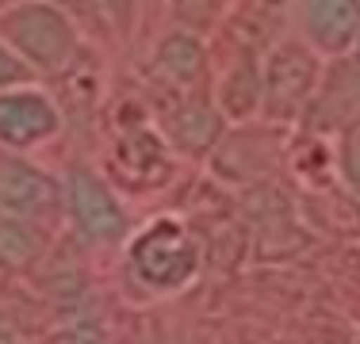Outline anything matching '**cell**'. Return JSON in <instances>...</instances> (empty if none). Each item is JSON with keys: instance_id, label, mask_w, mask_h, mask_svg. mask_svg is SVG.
Returning a JSON list of instances; mask_svg holds the SVG:
<instances>
[{"instance_id": "6da1fadb", "label": "cell", "mask_w": 360, "mask_h": 344, "mask_svg": "<svg viewBox=\"0 0 360 344\" xmlns=\"http://www.w3.org/2000/svg\"><path fill=\"white\" fill-rule=\"evenodd\" d=\"M4 34L15 42V50H20L31 65L46 69V73L65 69L73 58V50H77V34L70 27V20L50 4L12 8V12L4 15Z\"/></svg>"}, {"instance_id": "7a4b0ae2", "label": "cell", "mask_w": 360, "mask_h": 344, "mask_svg": "<svg viewBox=\"0 0 360 344\" xmlns=\"http://www.w3.org/2000/svg\"><path fill=\"white\" fill-rule=\"evenodd\" d=\"M131 264H134V272H139L142 283L169 291V287H180V283L192 279L195 245L188 241V234L176 226V222L165 218V222L150 226L139 241H134Z\"/></svg>"}, {"instance_id": "3957f363", "label": "cell", "mask_w": 360, "mask_h": 344, "mask_svg": "<svg viewBox=\"0 0 360 344\" xmlns=\"http://www.w3.org/2000/svg\"><path fill=\"white\" fill-rule=\"evenodd\" d=\"M314 81H319V62H314L311 50H303L299 42H284L280 50H272L269 65H264V81H261L269 115L276 119L299 115Z\"/></svg>"}, {"instance_id": "277c9868", "label": "cell", "mask_w": 360, "mask_h": 344, "mask_svg": "<svg viewBox=\"0 0 360 344\" xmlns=\"http://www.w3.org/2000/svg\"><path fill=\"white\" fill-rule=\"evenodd\" d=\"M70 211L81 234L92 241H111L123 230V211H119L115 195L104 187V180L84 168L70 172Z\"/></svg>"}, {"instance_id": "5b68a950", "label": "cell", "mask_w": 360, "mask_h": 344, "mask_svg": "<svg viewBox=\"0 0 360 344\" xmlns=\"http://www.w3.org/2000/svg\"><path fill=\"white\" fill-rule=\"evenodd\" d=\"M58 206V187L39 168H27L20 161H0V211L8 218H46Z\"/></svg>"}, {"instance_id": "8992f818", "label": "cell", "mask_w": 360, "mask_h": 344, "mask_svg": "<svg viewBox=\"0 0 360 344\" xmlns=\"http://www.w3.org/2000/svg\"><path fill=\"white\" fill-rule=\"evenodd\" d=\"M58 126V111L35 92H12L0 96V142L8 145H35L50 138Z\"/></svg>"}, {"instance_id": "52a82bcc", "label": "cell", "mask_w": 360, "mask_h": 344, "mask_svg": "<svg viewBox=\"0 0 360 344\" xmlns=\"http://www.w3.org/2000/svg\"><path fill=\"white\" fill-rule=\"evenodd\" d=\"M303 20L311 42H319L326 54H345L360 31V8L349 0H319L303 8Z\"/></svg>"}, {"instance_id": "ba28073f", "label": "cell", "mask_w": 360, "mask_h": 344, "mask_svg": "<svg viewBox=\"0 0 360 344\" xmlns=\"http://www.w3.org/2000/svg\"><path fill=\"white\" fill-rule=\"evenodd\" d=\"M153 77L173 92H188L203 81V46L192 34H169L153 54Z\"/></svg>"}, {"instance_id": "9c48e42d", "label": "cell", "mask_w": 360, "mask_h": 344, "mask_svg": "<svg viewBox=\"0 0 360 344\" xmlns=\"http://www.w3.org/2000/svg\"><path fill=\"white\" fill-rule=\"evenodd\" d=\"M169 134H173L180 150L203 153L222 134V119L211 107H203V103H180V111H173V119H169Z\"/></svg>"}, {"instance_id": "30bf717a", "label": "cell", "mask_w": 360, "mask_h": 344, "mask_svg": "<svg viewBox=\"0 0 360 344\" xmlns=\"http://www.w3.org/2000/svg\"><path fill=\"white\" fill-rule=\"evenodd\" d=\"M42 253V237L35 226L20 218H0V264H12V268H23Z\"/></svg>"}, {"instance_id": "8fae6325", "label": "cell", "mask_w": 360, "mask_h": 344, "mask_svg": "<svg viewBox=\"0 0 360 344\" xmlns=\"http://www.w3.org/2000/svg\"><path fill=\"white\" fill-rule=\"evenodd\" d=\"M119 161H123L127 168H134V172L158 168L161 176L169 172V165H165V150H161V142H158V138H153L150 131H131V134L119 138Z\"/></svg>"}, {"instance_id": "7c38bea8", "label": "cell", "mask_w": 360, "mask_h": 344, "mask_svg": "<svg viewBox=\"0 0 360 344\" xmlns=\"http://www.w3.org/2000/svg\"><path fill=\"white\" fill-rule=\"evenodd\" d=\"M257 100H261V81L253 73V62L245 58L242 69H234L226 77V84H222V103H226L230 115H250L257 107Z\"/></svg>"}, {"instance_id": "4fadbf2b", "label": "cell", "mask_w": 360, "mask_h": 344, "mask_svg": "<svg viewBox=\"0 0 360 344\" xmlns=\"http://www.w3.org/2000/svg\"><path fill=\"white\" fill-rule=\"evenodd\" d=\"M341 172H345L349 187L360 195V134H349L341 145Z\"/></svg>"}, {"instance_id": "5bb4252c", "label": "cell", "mask_w": 360, "mask_h": 344, "mask_svg": "<svg viewBox=\"0 0 360 344\" xmlns=\"http://www.w3.org/2000/svg\"><path fill=\"white\" fill-rule=\"evenodd\" d=\"M20 77H23V62L0 42V88H4V84H15Z\"/></svg>"}, {"instance_id": "9a60e30c", "label": "cell", "mask_w": 360, "mask_h": 344, "mask_svg": "<svg viewBox=\"0 0 360 344\" xmlns=\"http://www.w3.org/2000/svg\"><path fill=\"white\" fill-rule=\"evenodd\" d=\"M70 344H100V337H96V329H89V325H81V329L70 337Z\"/></svg>"}, {"instance_id": "2e32d148", "label": "cell", "mask_w": 360, "mask_h": 344, "mask_svg": "<svg viewBox=\"0 0 360 344\" xmlns=\"http://www.w3.org/2000/svg\"><path fill=\"white\" fill-rule=\"evenodd\" d=\"M0 344H15V340H12V333H8V329H0Z\"/></svg>"}]
</instances>
